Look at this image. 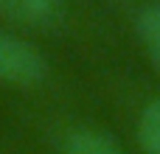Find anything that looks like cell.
Segmentation results:
<instances>
[{"label": "cell", "mask_w": 160, "mask_h": 154, "mask_svg": "<svg viewBox=\"0 0 160 154\" xmlns=\"http://www.w3.org/2000/svg\"><path fill=\"white\" fill-rule=\"evenodd\" d=\"M45 76H48V59L42 56V51L28 39L0 28V81L31 87L45 81Z\"/></svg>", "instance_id": "cell-1"}, {"label": "cell", "mask_w": 160, "mask_h": 154, "mask_svg": "<svg viewBox=\"0 0 160 154\" xmlns=\"http://www.w3.org/2000/svg\"><path fill=\"white\" fill-rule=\"evenodd\" d=\"M68 6L65 0H0V14L11 22L31 28H51L62 22Z\"/></svg>", "instance_id": "cell-2"}, {"label": "cell", "mask_w": 160, "mask_h": 154, "mask_svg": "<svg viewBox=\"0 0 160 154\" xmlns=\"http://www.w3.org/2000/svg\"><path fill=\"white\" fill-rule=\"evenodd\" d=\"M62 154H127L121 143L93 126H76L62 137Z\"/></svg>", "instance_id": "cell-3"}, {"label": "cell", "mask_w": 160, "mask_h": 154, "mask_svg": "<svg viewBox=\"0 0 160 154\" xmlns=\"http://www.w3.org/2000/svg\"><path fill=\"white\" fill-rule=\"evenodd\" d=\"M135 31H138V39L149 56V62L155 65V70L160 73V0L155 3H146L138 17H135Z\"/></svg>", "instance_id": "cell-4"}, {"label": "cell", "mask_w": 160, "mask_h": 154, "mask_svg": "<svg viewBox=\"0 0 160 154\" xmlns=\"http://www.w3.org/2000/svg\"><path fill=\"white\" fill-rule=\"evenodd\" d=\"M135 135H138V146L143 154H160V95L143 104Z\"/></svg>", "instance_id": "cell-5"}]
</instances>
